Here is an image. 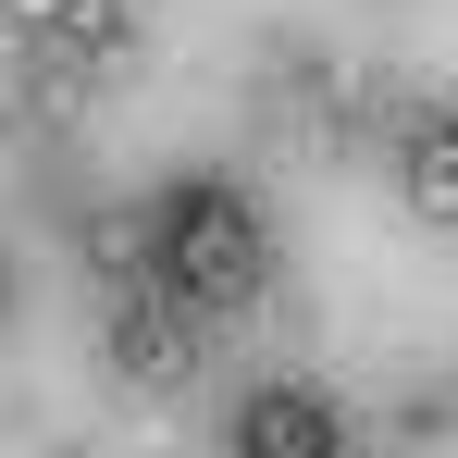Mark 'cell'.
<instances>
[{
	"label": "cell",
	"instance_id": "6",
	"mask_svg": "<svg viewBox=\"0 0 458 458\" xmlns=\"http://www.w3.org/2000/svg\"><path fill=\"white\" fill-rule=\"evenodd\" d=\"M87 260H99L112 285H149V224H137V211H99V224H87Z\"/></svg>",
	"mask_w": 458,
	"mask_h": 458
},
{
	"label": "cell",
	"instance_id": "1",
	"mask_svg": "<svg viewBox=\"0 0 458 458\" xmlns=\"http://www.w3.org/2000/svg\"><path fill=\"white\" fill-rule=\"evenodd\" d=\"M149 260H161V285L186 310H235L260 285V211H248L235 186H211V174H186V186L161 199V224H149Z\"/></svg>",
	"mask_w": 458,
	"mask_h": 458
},
{
	"label": "cell",
	"instance_id": "3",
	"mask_svg": "<svg viewBox=\"0 0 458 458\" xmlns=\"http://www.w3.org/2000/svg\"><path fill=\"white\" fill-rule=\"evenodd\" d=\"M235 446L248 458H335V409H322L310 384H260L248 421H235Z\"/></svg>",
	"mask_w": 458,
	"mask_h": 458
},
{
	"label": "cell",
	"instance_id": "5",
	"mask_svg": "<svg viewBox=\"0 0 458 458\" xmlns=\"http://www.w3.org/2000/svg\"><path fill=\"white\" fill-rule=\"evenodd\" d=\"M396 186H409V211H421V224H458V124H421L409 161H396Z\"/></svg>",
	"mask_w": 458,
	"mask_h": 458
},
{
	"label": "cell",
	"instance_id": "2",
	"mask_svg": "<svg viewBox=\"0 0 458 458\" xmlns=\"http://www.w3.org/2000/svg\"><path fill=\"white\" fill-rule=\"evenodd\" d=\"M25 25L63 50V75H112V63L137 50V13H124V0H38Z\"/></svg>",
	"mask_w": 458,
	"mask_h": 458
},
{
	"label": "cell",
	"instance_id": "4",
	"mask_svg": "<svg viewBox=\"0 0 458 458\" xmlns=\"http://www.w3.org/2000/svg\"><path fill=\"white\" fill-rule=\"evenodd\" d=\"M112 372H124V384H161V396L186 384V322H161L149 285H124V310H112Z\"/></svg>",
	"mask_w": 458,
	"mask_h": 458
}]
</instances>
